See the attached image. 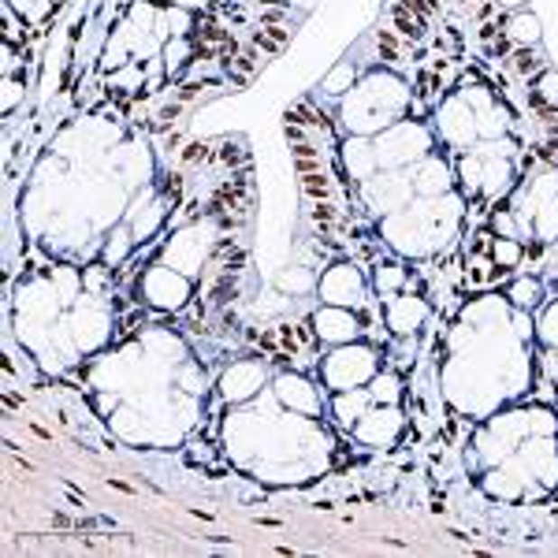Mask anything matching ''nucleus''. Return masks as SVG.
Returning <instances> with one entry per match:
<instances>
[{"label":"nucleus","mask_w":558,"mask_h":558,"mask_svg":"<svg viewBox=\"0 0 558 558\" xmlns=\"http://www.w3.org/2000/svg\"><path fill=\"white\" fill-rule=\"evenodd\" d=\"M209 153H212V145H209V142H186V145L179 149V164H182V168H191V164H205V161H209Z\"/></svg>","instance_id":"13"},{"label":"nucleus","mask_w":558,"mask_h":558,"mask_svg":"<svg viewBox=\"0 0 558 558\" xmlns=\"http://www.w3.org/2000/svg\"><path fill=\"white\" fill-rule=\"evenodd\" d=\"M507 298H510L517 309H536V305H540V298H544V287H540V279L521 275V279H514V284H510Z\"/></svg>","instance_id":"10"},{"label":"nucleus","mask_w":558,"mask_h":558,"mask_svg":"<svg viewBox=\"0 0 558 558\" xmlns=\"http://www.w3.org/2000/svg\"><path fill=\"white\" fill-rule=\"evenodd\" d=\"M354 79H358V71H354V64L350 60H343V64H335L328 75H324V82H321V89L328 93V98H343L347 89H354Z\"/></svg>","instance_id":"11"},{"label":"nucleus","mask_w":558,"mask_h":558,"mask_svg":"<svg viewBox=\"0 0 558 558\" xmlns=\"http://www.w3.org/2000/svg\"><path fill=\"white\" fill-rule=\"evenodd\" d=\"M279 287L284 291H309L313 287V275H309L305 268H291V272L279 275Z\"/></svg>","instance_id":"14"},{"label":"nucleus","mask_w":558,"mask_h":558,"mask_svg":"<svg viewBox=\"0 0 558 558\" xmlns=\"http://www.w3.org/2000/svg\"><path fill=\"white\" fill-rule=\"evenodd\" d=\"M298 191H302V198L309 205H313V201H331L335 198V182L324 172H313V175H298Z\"/></svg>","instance_id":"9"},{"label":"nucleus","mask_w":558,"mask_h":558,"mask_svg":"<svg viewBox=\"0 0 558 558\" xmlns=\"http://www.w3.org/2000/svg\"><path fill=\"white\" fill-rule=\"evenodd\" d=\"M343 161H347V175L358 179V182H365L368 175H377V168H380L377 145H372V138H361V135H354V138L347 142Z\"/></svg>","instance_id":"5"},{"label":"nucleus","mask_w":558,"mask_h":558,"mask_svg":"<svg viewBox=\"0 0 558 558\" xmlns=\"http://www.w3.org/2000/svg\"><path fill=\"white\" fill-rule=\"evenodd\" d=\"M491 261L499 265L503 272H514V268H521V261H525V242H521V238H499V235H495V246H491Z\"/></svg>","instance_id":"8"},{"label":"nucleus","mask_w":558,"mask_h":558,"mask_svg":"<svg viewBox=\"0 0 558 558\" xmlns=\"http://www.w3.org/2000/svg\"><path fill=\"white\" fill-rule=\"evenodd\" d=\"M361 194L368 198V205L384 212V216H395L410 205V194H414V179L410 175H398V172H377L361 182Z\"/></svg>","instance_id":"1"},{"label":"nucleus","mask_w":558,"mask_h":558,"mask_svg":"<svg viewBox=\"0 0 558 558\" xmlns=\"http://www.w3.org/2000/svg\"><path fill=\"white\" fill-rule=\"evenodd\" d=\"M436 127H440V142L447 145H470L477 135V116H473V105L465 98H447L436 112Z\"/></svg>","instance_id":"2"},{"label":"nucleus","mask_w":558,"mask_h":558,"mask_svg":"<svg viewBox=\"0 0 558 558\" xmlns=\"http://www.w3.org/2000/svg\"><path fill=\"white\" fill-rule=\"evenodd\" d=\"M410 179H414V191H417V194L440 198V194H447L451 186H454V168H447V164L436 157V153H428L424 161L414 164Z\"/></svg>","instance_id":"4"},{"label":"nucleus","mask_w":558,"mask_h":558,"mask_svg":"<svg viewBox=\"0 0 558 558\" xmlns=\"http://www.w3.org/2000/svg\"><path fill=\"white\" fill-rule=\"evenodd\" d=\"M391 8L410 12V15H417L421 23H432V12H436V5H432V0H395Z\"/></svg>","instance_id":"15"},{"label":"nucleus","mask_w":558,"mask_h":558,"mask_svg":"<svg viewBox=\"0 0 558 558\" xmlns=\"http://www.w3.org/2000/svg\"><path fill=\"white\" fill-rule=\"evenodd\" d=\"M216 161H220V164H228L231 172L235 168H246V164H250V153H246V145L242 142H220V153H216Z\"/></svg>","instance_id":"12"},{"label":"nucleus","mask_w":558,"mask_h":558,"mask_svg":"<svg viewBox=\"0 0 558 558\" xmlns=\"http://www.w3.org/2000/svg\"><path fill=\"white\" fill-rule=\"evenodd\" d=\"M503 34L517 45H540V19L533 12H507V23H503Z\"/></svg>","instance_id":"7"},{"label":"nucleus","mask_w":558,"mask_h":558,"mask_svg":"<svg viewBox=\"0 0 558 558\" xmlns=\"http://www.w3.org/2000/svg\"><path fill=\"white\" fill-rule=\"evenodd\" d=\"M321 291H324V302H328V305L358 302V298H361V275H358V268H354V265L339 261V265H331V268L324 272V279H321Z\"/></svg>","instance_id":"3"},{"label":"nucleus","mask_w":558,"mask_h":558,"mask_svg":"<svg viewBox=\"0 0 558 558\" xmlns=\"http://www.w3.org/2000/svg\"><path fill=\"white\" fill-rule=\"evenodd\" d=\"M503 68H507V75L517 79V82H533L540 71H547V60H544V52H540V45H517V49L503 60Z\"/></svg>","instance_id":"6"}]
</instances>
